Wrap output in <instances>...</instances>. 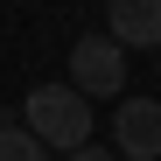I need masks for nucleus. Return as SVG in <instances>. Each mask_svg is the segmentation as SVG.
<instances>
[{"label":"nucleus","instance_id":"7","mask_svg":"<svg viewBox=\"0 0 161 161\" xmlns=\"http://www.w3.org/2000/svg\"><path fill=\"white\" fill-rule=\"evenodd\" d=\"M0 126H7V119H0Z\"/></svg>","mask_w":161,"mask_h":161},{"label":"nucleus","instance_id":"2","mask_svg":"<svg viewBox=\"0 0 161 161\" xmlns=\"http://www.w3.org/2000/svg\"><path fill=\"white\" fill-rule=\"evenodd\" d=\"M126 77H133L126 70V49L112 35H77L70 42V84L84 91V98H112L119 105L126 98Z\"/></svg>","mask_w":161,"mask_h":161},{"label":"nucleus","instance_id":"5","mask_svg":"<svg viewBox=\"0 0 161 161\" xmlns=\"http://www.w3.org/2000/svg\"><path fill=\"white\" fill-rule=\"evenodd\" d=\"M0 161H49V147L28 126H0Z\"/></svg>","mask_w":161,"mask_h":161},{"label":"nucleus","instance_id":"6","mask_svg":"<svg viewBox=\"0 0 161 161\" xmlns=\"http://www.w3.org/2000/svg\"><path fill=\"white\" fill-rule=\"evenodd\" d=\"M70 161H119V154H112V147H98V140H91V147H77Z\"/></svg>","mask_w":161,"mask_h":161},{"label":"nucleus","instance_id":"3","mask_svg":"<svg viewBox=\"0 0 161 161\" xmlns=\"http://www.w3.org/2000/svg\"><path fill=\"white\" fill-rule=\"evenodd\" d=\"M112 154L119 161H161V98H119L112 105Z\"/></svg>","mask_w":161,"mask_h":161},{"label":"nucleus","instance_id":"4","mask_svg":"<svg viewBox=\"0 0 161 161\" xmlns=\"http://www.w3.org/2000/svg\"><path fill=\"white\" fill-rule=\"evenodd\" d=\"M105 35L119 49H161V0H105Z\"/></svg>","mask_w":161,"mask_h":161},{"label":"nucleus","instance_id":"1","mask_svg":"<svg viewBox=\"0 0 161 161\" xmlns=\"http://www.w3.org/2000/svg\"><path fill=\"white\" fill-rule=\"evenodd\" d=\"M21 126H28L49 154L70 161L77 147H91V98L77 84H35L28 98H21Z\"/></svg>","mask_w":161,"mask_h":161}]
</instances>
